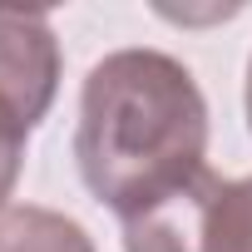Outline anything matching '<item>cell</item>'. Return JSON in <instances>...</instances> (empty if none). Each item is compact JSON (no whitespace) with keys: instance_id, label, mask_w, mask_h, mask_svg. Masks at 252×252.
Wrapping results in <instances>:
<instances>
[{"instance_id":"4","label":"cell","mask_w":252,"mask_h":252,"mask_svg":"<svg viewBox=\"0 0 252 252\" xmlns=\"http://www.w3.org/2000/svg\"><path fill=\"white\" fill-rule=\"evenodd\" d=\"M193 252H252V178H218Z\"/></svg>"},{"instance_id":"6","label":"cell","mask_w":252,"mask_h":252,"mask_svg":"<svg viewBox=\"0 0 252 252\" xmlns=\"http://www.w3.org/2000/svg\"><path fill=\"white\" fill-rule=\"evenodd\" d=\"M247 129H252V60H247Z\"/></svg>"},{"instance_id":"1","label":"cell","mask_w":252,"mask_h":252,"mask_svg":"<svg viewBox=\"0 0 252 252\" xmlns=\"http://www.w3.org/2000/svg\"><path fill=\"white\" fill-rule=\"evenodd\" d=\"M74 158L84 188L119 218L208 168V99L163 50H114L79 89Z\"/></svg>"},{"instance_id":"5","label":"cell","mask_w":252,"mask_h":252,"mask_svg":"<svg viewBox=\"0 0 252 252\" xmlns=\"http://www.w3.org/2000/svg\"><path fill=\"white\" fill-rule=\"evenodd\" d=\"M20 158H25V144H10V139H0V213H5L10 193H15V178H20Z\"/></svg>"},{"instance_id":"3","label":"cell","mask_w":252,"mask_h":252,"mask_svg":"<svg viewBox=\"0 0 252 252\" xmlns=\"http://www.w3.org/2000/svg\"><path fill=\"white\" fill-rule=\"evenodd\" d=\"M0 252H94V242L74 218L55 208L15 203L0 213Z\"/></svg>"},{"instance_id":"2","label":"cell","mask_w":252,"mask_h":252,"mask_svg":"<svg viewBox=\"0 0 252 252\" xmlns=\"http://www.w3.org/2000/svg\"><path fill=\"white\" fill-rule=\"evenodd\" d=\"M60 40L45 10L0 5V139L25 144L60 94Z\"/></svg>"}]
</instances>
